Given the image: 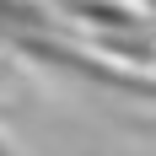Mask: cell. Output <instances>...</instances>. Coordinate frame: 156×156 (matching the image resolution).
Returning a JSON list of instances; mask_svg holds the SVG:
<instances>
[{
	"label": "cell",
	"mask_w": 156,
	"mask_h": 156,
	"mask_svg": "<svg viewBox=\"0 0 156 156\" xmlns=\"http://www.w3.org/2000/svg\"><path fill=\"white\" fill-rule=\"evenodd\" d=\"M11 32H70V22L43 0H0V43Z\"/></svg>",
	"instance_id": "cell-3"
},
{
	"label": "cell",
	"mask_w": 156,
	"mask_h": 156,
	"mask_svg": "<svg viewBox=\"0 0 156 156\" xmlns=\"http://www.w3.org/2000/svg\"><path fill=\"white\" fill-rule=\"evenodd\" d=\"M140 5H145V16H151V22H156V0H140Z\"/></svg>",
	"instance_id": "cell-5"
},
{
	"label": "cell",
	"mask_w": 156,
	"mask_h": 156,
	"mask_svg": "<svg viewBox=\"0 0 156 156\" xmlns=\"http://www.w3.org/2000/svg\"><path fill=\"white\" fill-rule=\"evenodd\" d=\"M48 5L76 27V38H119V32L156 27L140 0H48Z\"/></svg>",
	"instance_id": "cell-2"
},
{
	"label": "cell",
	"mask_w": 156,
	"mask_h": 156,
	"mask_svg": "<svg viewBox=\"0 0 156 156\" xmlns=\"http://www.w3.org/2000/svg\"><path fill=\"white\" fill-rule=\"evenodd\" d=\"M5 113H11V102H0V119H5ZM0 156H22L11 140H5V129H0Z\"/></svg>",
	"instance_id": "cell-4"
},
{
	"label": "cell",
	"mask_w": 156,
	"mask_h": 156,
	"mask_svg": "<svg viewBox=\"0 0 156 156\" xmlns=\"http://www.w3.org/2000/svg\"><path fill=\"white\" fill-rule=\"evenodd\" d=\"M0 48L22 54L27 65H38L43 76L65 81V86L108 92V97H124V102H156V70H135V65L108 59L102 48L81 43L76 27L70 32H11Z\"/></svg>",
	"instance_id": "cell-1"
}]
</instances>
